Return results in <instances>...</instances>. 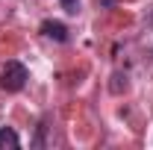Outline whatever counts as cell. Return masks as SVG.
Wrapping results in <instances>:
<instances>
[{
  "label": "cell",
  "mask_w": 153,
  "mask_h": 150,
  "mask_svg": "<svg viewBox=\"0 0 153 150\" xmlns=\"http://www.w3.org/2000/svg\"><path fill=\"white\" fill-rule=\"evenodd\" d=\"M27 79H30V71H27V65L18 62V59H9L6 65H3V71H0V88L9 94H18L24 85H27Z\"/></svg>",
  "instance_id": "1"
},
{
  "label": "cell",
  "mask_w": 153,
  "mask_h": 150,
  "mask_svg": "<svg viewBox=\"0 0 153 150\" xmlns=\"http://www.w3.org/2000/svg\"><path fill=\"white\" fill-rule=\"evenodd\" d=\"M38 33H41L44 38L59 41V44L68 41V27H65L62 21H56V18H44V21H41V27H38Z\"/></svg>",
  "instance_id": "2"
},
{
  "label": "cell",
  "mask_w": 153,
  "mask_h": 150,
  "mask_svg": "<svg viewBox=\"0 0 153 150\" xmlns=\"http://www.w3.org/2000/svg\"><path fill=\"white\" fill-rule=\"evenodd\" d=\"M6 147H12V150L21 147V138L12 127H0V150H6Z\"/></svg>",
  "instance_id": "3"
},
{
  "label": "cell",
  "mask_w": 153,
  "mask_h": 150,
  "mask_svg": "<svg viewBox=\"0 0 153 150\" xmlns=\"http://www.w3.org/2000/svg\"><path fill=\"white\" fill-rule=\"evenodd\" d=\"M44 132H47V118H41V124H38V132H36V138H33V147H44Z\"/></svg>",
  "instance_id": "4"
},
{
  "label": "cell",
  "mask_w": 153,
  "mask_h": 150,
  "mask_svg": "<svg viewBox=\"0 0 153 150\" xmlns=\"http://www.w3.org/2000/svg\"><path fill=\"white\" fill-rule=\"evenodd\" d=\"M59 3H62V9H65L68 15H76V12H79V0H59Z\"/></svg>",
  "instance_id": "5"
},
{
  "label": "cell",
  "mask_w": 153,
  "mask_h": 150,
  "mask_svg": "<svg viewBox=\"0 0 153 150\" xmlns=\"http://www.w3.org/2000/svg\"><path fill=\"white\" fill-rule=\"evenodd\" d=\"M97 3H100V9H112L115 6V0H97Z\"/></svg>",
  "instance_id": "6"
}]
</instances>
